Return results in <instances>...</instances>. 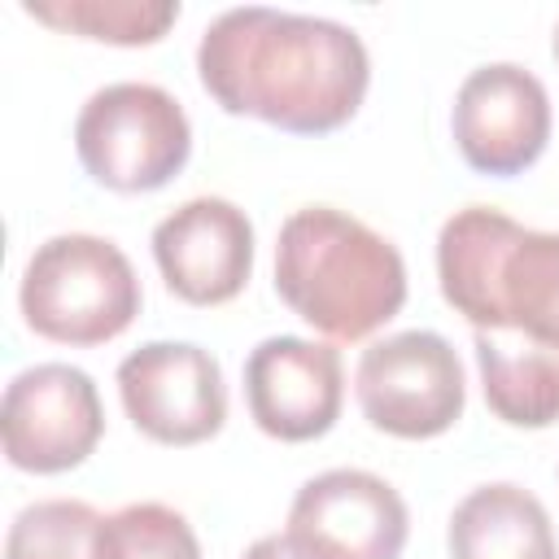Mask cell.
<instances>
[{
    "label": "cell",
    "mask_w": 559,
    "mask_h": 559,
    "mask_svg": "<svg viewBox=\"0 0 559 559\" xmlns=\"http://www.w3.org/2000/svg\"><path fill=\"white\" fill-rule=\"evenodd\" d=\"M74 153L109 192H153L170 183L192 153L183 105L157 83H109L74 118Z\"/></svg>",
    "instance_id": "5"
},
{
    "label": "cell",
    "mask_w": 559,
    "mask_h": 559,
    "mask_svg": "<svg viewBox=\"0 0 559 559\" xmlns=\"http://www.w3.org/2000/svg\"><path fill=\"white\" fill-rule=\"evenodd\" d=\"M100 511L83 498H44L13 515L4 559H96Z\"/></svg>",
    "instance_id": "16"
},
{
    "label": "cell",
    "mask_w": 559,
    "mask_h": 559,
    "mask_svg": "<svg viewBox=\"0 0 559 559\" xmlns=\"http://www.w3.org/2000/svg\"><path fill=\"white\" fill-rule=\"evenodd\" d=\"M445 542L450 559H559L546 507L511 480L472 489L454 507Z\"/></svg>",
    "instance_id": "13"
},
{
    "label": "cell",
    "mask_w": 559,
    "mask_h": 559,
    "mask_svg": "<svg viewBox=\"0 0 559 559\" xmlns=\"http://www.w3.org/2000/svg\"><path fill=\"white\" fill-rule=\"evenodd\" d=\"M96 559H201V542L175 507L127 502L100 520Z\"/></svg>",
    "instance_id": "17"
},
{
    "label": "cell",
    "mask_w": 559,
    "mask_h": 559,
    "mask_svg": "<svg viewBox=\"0 0 559 559\" xmlns=\"http://www.w3.org/2000/svg\"><path fill=\"white\" fill-rule=\"evenodd\" d=\"M197 74L227 114H249L293 135H323L358 114L371 61L362 39L332 17L245 4L205 26Z\"/></svg>",
    "instance_id": "1"
},
{
    "label": "cell",
    "mask_w": 559,
    "mask_h": 559,
    "mask_svg": "<svg viewBox=\"0 0 559 559\" xmlns=\"http://www.w3.org/2000/svg\"><path fill=\"white\" fill-rule=\"evenodd\" d=\"M22 319L57 345H105L140 314V280L127 253L92 231L44 240L22 271Z\"/></svg>",
    "instance_id": "4"
},
{
    "label": "cell",
    "mask_w": 559,
    "mask_h": 559,
    "mask_svg": "<svg viewBox=\"0 0 559 559\" xmlns=\"http://www.w3.org/2000/svg\"><path fill=\"white\" fill-rule=\"evenodd\" d=\"M105 432L92 376L70 362H39L9 380L0 402V441L13 467L52 476L79 467Z\"/></svg>",
    "instance_id": "7"
},
{
    "label": "cell",
    "mask_w": 559,
    "mask_h": 559,
    "mask_svg": "<svg viewBox=\"0 0 559 559\" xmlns=\"http://www.w3.org/2000/svg\"><path fill=\"white\" fill-rule=\"evenodd\" d=\"M489 411L511 428L559 419V354L511 328H485L472 341Z\"/></svg>",
    "instance_id": "14"
},
{
    "label": "cell",
    "mask_w": 559,
    "mask_h": 559,
    "mask_svg": "<svg viewBox=\"0 0 559 559\" xmlns=\"http://www.w3.org/2000/svg\"><path fill=\"white\" fill-rule=\"evenodd\" d=\"M275 293L314 332L332 341H362L402 310L406 262L397 245L362 218L332 205H306L280 227Z\"/></svg>",
    "instance_id": "2"
},
{
    "label": "cell",
    "mask_w": 559,
    "mask_h": 559,
    "mask_svg": "<svg viewBox=\"0 0 559 559\" xmlns=\"http://www.w3.org/2000/svg\"><path fill=\"white\" fill-rule=\"evenodd\" d=\"M441 297L476 328H511L559 354V231L493 205L454 210L437 236Z\"/></svg>",
    "instance_id": "3"
},
{
    "label": "cell",
    "mask_w": 559,
    "mask_h": 559,
    "mask_svg": "<svg viewBox=\"0 0 559 559\" xmlns=\"http://www.w3.org/2000/svg\"><path fill=\"white\" fill-rule=\"evenodd\" d=\"M166 288L188 306H223L253 275V223L223 197H192L153 227Z\"/></svg>",
    "instance_id": "10"
},
{
    "label": "cell",
    "mask_w": 559,
    "mask_h": 559,
    "mask_svg": "<svg viewBox=\"0 0 559 559\" xmlns=\"http://www.w3.org/2000/svg\"><path fill=\"white\" fill-rule=\"evenodd\" d=\"M240 559H332V555H323L319 546H310V542H301L297 533H266V537H258Z\"/></svg>",
    "instance_id": "18"
},
{
    "label": "cell",
    "mask_w": 559,
    "mask_h": 559,
    "mask_svg": "<svg viewBox=\"0 0 559 559\" xmlns=\"http://www.w3.org/2000/svg\"><path fill=\"white\" fill-rule=\"evenodd\" d=\"M288 533L332 559H397L411 533V515L384 476L362 467H332L297 489L288 507Z\"/></svg>",
    "instance_id": "11"
},
{
    "label": "cell",
    "mask_w": 559,
    "mask_h": 559,
    "mask_svg": "<svg viewBox=\"0 0 559 559\" xmlns=\"http://www.w3.org/2000/svg\"><path fill=\"white\" fill-rule=\"evenodd\" d=\"M450 127L472 170L507 179L528 170L546 153L550 96L533 70L515 61H493L459 83Z\"/></svg>",
    "instance_id": "9"
},
{
    "label": "cell",
    "mask_w": 559,
    "mask_h": 559,
    "mask_svg": "<svg viewBox=\"0 0 559 559\" xmlns=\"http://www.w3.org/2000/svg\"><path fill=\"white\" fill-rule=\"evenodd\" d=\"M555 61H559V26H555Z\"/></svg>",
    "instance_id": "19"
},
{
    "label": "cell",
    "mask_w": 559,
    "mask_h": 559,
    "mask_svg": "<svg viewBox=\"0 0 559 559\" xmlns=\"http://www.w3.org/2000/svg\"><path fill=\"white\" fill-rule=\"evenodd\" d=\"M354 393L376 432L424 441L459 424L467 384L459 354L437 332H397L362 349Z\"/></svg>",
    "instance_id": "6"
},
{
    "label": "cell",
    "mask_w": 559,
    "mask_h": 559,
    "mask_svg": "<svg viewBox=\"0 0 559 559\" xmlns=\"http://www.w3.org/2000/svg\"><path fill=\"white\" fill-rule=\"evenodd\" d=\"M22 9L52 31L122 48L157 44L179 17V0H26Z\"/></svg>",
    "instance_id": "15"
},
{
    "label": "cell",
    "mask_w": 559,
    "mask_h": 559,
    "mask_svg": "<svg viewBox=\"0 0 559 559\" xmlns=\"http://www.w3.org/2000/svg\"><path fill=\"white\" fill-rule=\"evenodd\" d=\"M245 402L266 437L314 441L336 424L345 402L341 354L323 341L266 336L245 358Z\"/></svg>",
    "instance_id": "12"
},
{
    "label": "cell",
    "mask_w": 559,
    "mask_h": 559,
    "mask_svg": "<svg viewBox=\"0 0 559 559\" xmlns=\"http://www.w3.org/2000/svg\"><path fill=\"white\" fill-rule=\"evenodd\" d=\"M127 419L157 445L210 441L227 419L223 367L192 341H148L118 362Z\"/></svg>",
    "instance_id": "8"
}]
</instances>
